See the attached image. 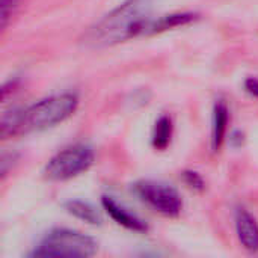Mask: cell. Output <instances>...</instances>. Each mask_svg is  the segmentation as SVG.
I'll list each match as a JSON object with an SVG mask.
<instances>
[{
    "instance_id": "cell-1",
    "label": "cell",
    "mask_w": 258,
    "mask_h": 258,
    "mask_svg": "<svg viewBox=\"0 0 258 258\" xmlns=\"http://www.w3.org/2000/svg\"><path fill=\"white\" fill-rule=\"evenodd\" d=\"M150 14L151 0H125L89 27L83 44L89 48H106L147 35Z\"/></svg>"
},
{
    "instance_id": "cell-2",
    "label": "cell",
    "mask_w": 258,
    "mask_h": 258,
    "mask_svg": "<svg viewBox=\"0 0 258 258\" xmlns=\"http://www.w3.org/2000/svg\"><path fill=\"white\" fill-rule=\"evenodd\" d=\"M79 107V97L73 92H63L47 97L26 109H21V133L42 132L53 128L74 115Z\"/></svg>"
},
{
    "instance_id": "cell-3",
    "label": "cell",
    "mask_w": 258,
    "mask_h": 258,
    "mask_svg": "<svg viewBox=\"0 0 258 258\" xmlns=\"http://www.w3.org/2000/svg\"><path fill=\"white\" fill-rule=\"evenodd\" d=\"M97 251L98 243L92 237L76 230L56 228L42 239L32 255L44 258H88L95 255Z\"/></svg>"
},
{
    "instance_id": "cell-4",
    "label": "cell",
    "mask_w": 258,
    "mask_h": 258,
    "mask_svg": "<svg viewBox=\"0 0 258 258\" xmlns=\"http://www.w3.org/2000/svg\"><path fill=\"white\" fill-rule=\"evenodd\" d=\"M95 162L94 150L85 144H74L53 156L44 168V177L50 181H68L86 171Z\"/></svg>"
},
{
    "instance_id": "cell-5",
    "label": "cell",
    "mask_w": 258,
    "mask_h": 258,
    "mask_svg": "<svg viewBox=\"0 0 258 258\" xmlns=\"http://www.w3.org/2000/svg\"><path fill=\"white\" fill-rule=\"evenodd\" d=\"M133 192L142 203L163 216L177 218L183 210V200L180 194L168 184L142 180L135 183Z\"/></svg>"
},
{
    "instance_id": "cell-6",
    "label": "cell",
    "mask_w": 258,
    "mask_h": 258,
    "mask_svg": "<svg viewBox=\"0 0 258 258\" xmlns=\"http://www.w3.org/2000/svg\"><path fill=\"white\" fill-rule=\"evenodd\" d=\"M236 234L248 252H258V222L254 215L245 207H239L234 213Z\"/></svg>"
},
{
    "instance_id": "cell-7",
    "label": "cell",
    "mask_w": 258,
    "mask_h": 258,
    "mask_svg": "<svg viewBox=\"0 0 258 258\" xmlns=\"http://www.w3.org/2000/svg\"><path fill=\"white\" fill-rule=\"evenodd\" d=\"M101 204H103V209L106 210V213L121 227L130 230V231H135V233H147L148 231V227L147 224L138 218L136 215L130 213L125 207H122L119 203H116L112 197H103L101 198Z\"/></svg>"
},
{
    "instance_id": "cell-8",
    "label": "cell",
    "mask_w": 258,
    "mask_h": 258,
    "mask_svg": "<svg viewBox=\"0 0 258 258\" xmlns=\"http://www.w3.org/2000/svg\"><path fill=\"white\" fill-rule=\"evenodd\" d=\"M230 122V109L225 101L219 100L213 107V119H212V150L219 151L228 132Z\"/></svg>"
},
{
    "instance_id": "cell-9",
    "label": "cell",
    "mask_w": 258,
    "mask_h": 258,
    "mask_svg": "<svg viewBox=\"0 0 258 258\" xmlns=\"http://www.w3.org/2000/svg\"><path fill=\"white\" fill-rule=\"evenodd\" d=\"M197 18H198V14H195V12H177V14L163 15L157 20L150 21L147 35L148 33H160V32H165L169 29L186 26V24H190L192 21H195Z\"/></svg>"
},
{
    "instance_id": "cell-10",
    "label": "cell",
    "mask_w": 258,
    "mask_h": 258,
    "mask_svg": "<svg viewBox=\"0 0 258 258\" xmlns=\"http://www.w3.org/2000/svg\"><path fill=\"white\" fill-rule=\"evenodd\" d=\"M63 207H65L67 213H70L71 216H74L89 225H101V222H103L100 212L89 203H85L80 200H70L65 203Z\"/></svg>"
},
{
    "instance_id": "cell-11",
    "label": "cell",
    "mask_w": 258,
    "mask_h": 258,
    "mask_svg": "<svg viewBox=\"0 0 258 258\" xmlns=\"http://www.w3.org/2000/svg\"><path fill=\"white\" fill-rule=\"evenodd\" d=\"M171 139H172V119L169 116L163 115L154 124L151 144L156 150L163 151L169 147Z\"/></svg>"
},
{
    "instance_id": "cell-12",
    "label": "cell",
    "mask_w": 258,
    "mask_h": 258,
    "mask_svg": "<svg viewBox=\"0 0 258 258\" xmlns=\"http://www.w3.org/2000/svg\"><path fill=\"white\" fill-rule=\"evenodd\" d=\"M183 181L194 192L201 194V192L206 190V181L201 177V174H198L197 171H184L183 172Z\"/></svg>"
},
{
    "instance_id": "cell-13",
    "label": "cell",
    "mask_w": 258,
    "mask_h": 258,
    "mask_svg": "<svg viewBox=\"0 0 258 258\" xmlns=\"http://www.w3.org/2000/svg\"><path fill=\"white\" fill-rule=\"evenodd\" d=\"M17 2L18 0H0V23H2V27H6L8 20L11 18L12 11L17 6Z\"/></svg>"
},
{
    "instance_id": "cell-14",
    "label": "cell",
    "mask_w": 258,
    "mask_h": 258,
    "mask_svg": "<svg viewBox=\"0 0 258 258\" xmlns=\"http://www.w3.org/2000/svg\"><path fill=\"white\" fill-rule=\"evenodd\" d=\"M243 89L245 92L252 97V98H258V77H248L245 82H243Z\"/></svg>"
},
{
    "instance_id": "cell-15",
    "label": "cell",
    "mask_w": 258,
    "mask_h": 258,
    "mask_svg": "<svg viewBox=\"0 0 258 258\" xmlns=\"http://www.w3.org/2000/svg\"><path fill=\"white\" fill-rule=\"evenodd\" d=\"M245 141H246V138H245V133H243L242 130H233V132L230 133L228 142H230V145H231L233 148H240V147H243Z\"/></svg>"
}]
</instances>
